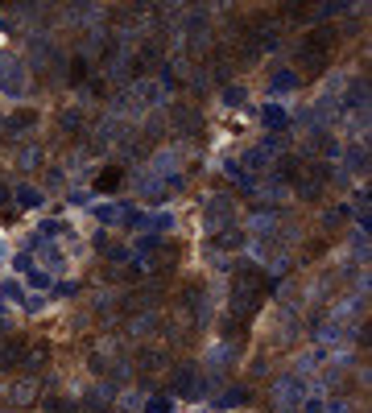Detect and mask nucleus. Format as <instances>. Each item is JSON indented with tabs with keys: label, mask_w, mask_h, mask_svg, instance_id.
Wrapping results in <instances>:
<instances>
[{
	"label": "nucleus",
	"mask_w": 372,
	"mask_h": 413,
	"mask_svg": "<svg viewBox=\"0 0 372 413\" xmlns=\"http://www.w3.org/2000/svg\"><path fill=\"white\" fill-rule=\"evenodd\" d=\"M12 161H17V170H37V165H46V149L41 145H17Z\"/></svg>",
	"instance_id": "nucleus-17"
},
{
	"label": "nucleus",
	"mask_w": 372,
	"mask_h": 413,
	"mask_svg": "<svg viewBox=\"0 0 372 413\" xmlns=\"http://www.w3.org/2000/svg\"><path fill=\"white\" fill-rule=\"evenodd\" d=\"M340 41V29L335 25H319V29H311V37L302 41L306 50H323V54H331V46Z\"/></svg>",
	"instance_id": "nucleus-16"
},
{
	"label": "nucleus",
	"mask_w": 372,
	"mask_h": 413,
	"mask_svg": "<svg viewBox=\"0 0 372 413\" xmlns=\"http://www.w3.org/2000/svg\"><path fill=\"white\" fill-rule=\"evenodd\" d=\"M244 223H248L253 240H273V236H277V223H282V219H277L273 211H253V215H248Z\"/></svg>",
	"instance_id": "nucleus-13"
},
{
	"label": "nucleus",
	"mask_w": 372,
	"mask_h": 413,
	"mask_svg": "<svg viewBox=\"0 0 372 413\" xmlns=\"http://www.w3.org/2000/svg\"><path fill=\"white\" fill-rule=\"evenodd\" d=\"M207 389H219V381H215V376L203 381L199 364H178V368L170 372V397H190V401H199V397H207Z\"/></svg>",
	"instance_id": "nucleus-2"
},
{
	"label": "nucleus",
	"mask_w": 372,
	"mask_h": 413,
	"mask_svg": "<svg viewBox=\"0 0 372 413\" xmlns=\"http://www.w3.org/2000/svg\"><path fill=\"white\" fill-rule=\"evenodd\" d=\"M170 116H174V120H170V124H174V132H186V137H190V132H199V128H203V120H199V112H195V108H174Z\"/></svg>",
	"instance_id": "nucleus-23"
},
{
	"label": "nucleus",
	"mask_w": 372,
	"mask_h": 413,
	"mask_svg": "<svg viewBox=\"0 0 372 413\" xmlns=\"http://www.w3.org/2000/svg\"><path fill=\"white\" fill-rule=\"evenodd\" d=\"M170 223H174V215H170V211H157V215H149V219H145V228H149L153 236H157V232H166Z\"/></svg>",
	"instance_id": "nucleus-42"
},
{
	"label": "nucleus",
	"mask_w": 372,
	"mask_h": 413,
	"mask_svg": "<svg viewBox=\"0 0 372 413\" xmlns=\"http://www.w3.org/2000/svg\"><path fill=\"white\" fill-rule=\"evenodd\" d=\"M302 397H306V381L298 372H286V376L273 381V405H277V413L302 410Z\"/></svg>",
	"instance_id": "nucleus-5"
},
{
	"label": "nucleus",
	"mask_w": 372,
	"mask_h": 413,
	"mask_svg": "<svg viewBox=\"0 0 372 413\" xmlns=\"http://www.w3.org/2000/svg\"><path fill=\"white\" fill-rule=\"evenodd\" d=\"M37 393H41V376H25V381H12L8 401H12L17 410H25V405H33V401H37Z\"/></svg>",
	"instance_id": "nucleus-11"
},
{
	"label": "nucleus",
	"mask_w": 372,
	"mask_h": 413,
	"mask_svg": "<svg viewBox=\"0 0 372 413\" xmlns=\"http://www.w3.org/2000/svg\"><path fill=\"white\" fill-rule=\"evenodd\" d=\"M116 385L112 381H99V385H91L87 393H83V410L87 413H104V410H112V401H116Z\"/></svg>",
	"instance_id": "nucleus-9"
},
{
	"label": "nucleus",
	"mask_w": 372,
	"mask_h": 413,
	"mask_svg": "<svg viewBox=\"0 0 372 413\" xmlns=\"http://www.w3.org/2000/svg\"><path fill=\"white\" fill-rule=\"evenodd\" d=\"M261 120H265V128H290V112H286L282 103H265V108H261Z\"/></svg>",
	"instance_id": "nucleus-28"
},
{
	"label": "nucleus",
	"mask_w": 372,
	"mask_h": 413,
	"mask_svg": "<svg viewBox=\"0 0 372 413\" xmlns=\"http://www.w3.org/2000/svg\"><path fill=\"white\" fill-rule=\"evenodd\" d=\"M25 339L21 335H8V339H0V372H12V368H21V360H25Z\"/></svg>",
	"instance_id": "nucleus-12"
},
{
	"label": "nucleus",
	"mask_w": 372,
	"mask_h": 413,
	"mask_svg": "<svg viewBox=\"0 0 372 413\" xmlns=\"http://www.w3.org/2000/svg\"><path fill=\"white\" fill-rule=\"evenodd\" d=\"M236 74V58H215V83H228Z\"/></svg>",
	"instance_id": "nucleus-40"
},
{
	"label": "nucleus",
	"mask_w": 372,
	"mask_h": 413,
	"mask_svg": "<svg viewBox=\"0 0 372 413\" xmlns=\"http://www.w3.org/2000/svg\"><path fill=\"white\" fill-rule=\"evenodd\" d=\"M62 12H66V21H70V25H87V29H91V25L99 21V12H104V8H99V4H66Z\"/></svg>",
	"instance_id": "nucleus-20"
},
{
	"label": "nucleus",
	"mask_w": 372,
	"mask_h": 413,
	"mask_svg": "<svg viewBox=\"0 0 372 413\" xmlns=\"http://www.w3.org/2000/svg\"><path fill=\"white\" fill-rule=\"evenodd\" d=\"M29 285H33V290H54V277H50L46 269H29Z\"/></svg>",
	"instance_id": "nucleus-45"
},
{
	"label": "nucleus",
	"mask_w": 372,
	"mask_h": 413,
	"mask_svg": "<svg viewBox=\"0 0 372 413\" xmlns=\"http://www.w3.org/2000/svg\"><path fill=\"white\" fill-rule=\"evenodd\" d=\"M265 281H269V277H265L253 261L236 265V269H232V306H228V319H236V323L248 327V319L265 306Z\"/></svg>",
	"instance_id": "nucleus-1"
},
{
	"label": "nucleus",
	"mask_w": 372,
	"mask_h": 413,
	"mask_svg": "<svg viewBox=\"0 0 372 413\" xmlns=\"http://www.w3.org/2000/svg\"><path fill=\"white\" fill-rule=\"evenodd\" d=\"M327 62H331V54H323V50H306V46H302V54H298V74H302V70H306V74H323Z\"/></svg>",
	"instance_id": "nucleus-21"
},
{
	"label": "nucleus",
	"mask_w": 372,
	"mask_h": 413,
	"mask_svg": "<svg viewBox=\"0 0 372 413\" xmlns=\"http://www.w3.org/2000/svg\"><path fill=\"white\" fill-rule=\"evenodd\" d=\"M228 178L236 182V190L257 194V178H253V174H244V170H240V161H228Z\"/></svg>",
	"instance_id": "nucleus-31"
},
{
	"label": "nucleus",
	"mask_w": 372,
	"mask_h": 413,
	"mask_svg": "<svg viewBox=\"0 0 372 413\" xmlns=\"http://www.w3.org/2000/svg\"><path fill=\"white\" fill-rule=\"evenodd\" d=\"M323 360H327V356H323V347H315V352H302V356H298V368H302V372H311V368H319Z\"/></svg>",
	"instance_id": "nucleus-44"
},
{
	"label": "nucleus",
	"mask_w": 372,
	"mask_h": 413,
	"mask_svg": "<svg viewBox=\"0 0 372 413\" xmlns=\"http://www.w3.org/2000/svg\"><path fill=\"white\" fill-rule=\"evenodd\" d=\"M170 410H174L170 397H149V401H145V413H170Z\"/></svg>",
	"instance_id": "nucleus-49"
},
{
	"label": "nucleus",
	"mask_w": 372,
	"mask_h": 413,
	"mask_svg": "<svg viewBox=\"0 0 372 413\" xmlns=\"http://www.w3.org/2000/svg\"><path fill=\"white\" fill-rule=\"evenodd\" d=\"M33 124H37V112H29V108H25V112L4 116V132H12V137H17V132H29Z\"/></svg>",
	"instance_id": "nucleus-27"
},
{
	"label": "nucleus",
	"mask_w": 372,
	"mask_h": 413,
	"mask_svg": "<svg viewBox=\"0 0 372 413\" xmlns=\"http://www.w3.org/2000/svg\"><path fill=\"white\" fill-rule=\"evenodd\" d=\"M319 413H352V401L348 397H331V401H323Z\"/></svg>",
	"instance_id": "nucleus-48"
},
{
	"label": "nucleus",
	"mask_w": 372,
	"mask_h": 413,
	"mask_svg": "<svg viewBox=\"0 0 372 413\" xmlns=\"http://www.w3.org/2000/svg\"><path fill=\"white\" fill-rule=\"evenodd\" d=\"M0 294H4V298H12V302H21V285H12V281H8V285H4Z\"/></svg>",
	"instance_id": "nucleus-52"
},
{
	"label": "nucleus",
	"mask_w": 372,
	"mask_h": 413,
	"mask_svg": "<svg viewBox=\"0 0 372 413\" xmlns=\"http://www.w3.org/2000/svg\"><path fill=\"white\" fill-rule=\"evenodd\" d=\"M99 252H104L108 261H128V248H120V244H108V236H99Z\"/></svg>",
	"instance_id": "nucleus-43"
},
{
	"label": "nucleus",
	"mask_w": 372,
	"mask_h": 413,
	"mask_svg": "<svg viewBox=\"0 0 372 413\" xmlns=\"http://www.w3.org/2000/svg\"><path fill=\"white\" fill-rule=\"evenodd\" d=\"M128 211H133L128 203H104V207H95V219H99V223H124Z\"/></svg>",
	"instance_id": "nucleus-30"
},
{
	"label": "nucleus",
	"mask_w": 372,
	"mask_h": 413,
	"mask_svg": "<svg viewBox=\"0 0 372 413\" xmlns=\"http://www.w3.org/2000/svg\"><path fill=\"white\" fill-rule=\"evenodd\" d=\"M4 203H8V186L0 182V207H4Z\"/></svg>",
	"instance_id": "nucleus-53"
},
{
	"label": "nucleus",
	"mask_w": 372,
	"mask_h": 413,
	"mask_svg": "<svg viewBox=\"0 0 372 413\" xmlns=\"http://www.w3.org/2000/svg\"><path fill=\"white\" fill-rule=\"evenodd\" d=\"M302 87V74L294 70V66H282V70H273V79H269V95L277 99V95H290V91H298Z\"/></svg>",
	"instance_id": "nucleus-14"
},
{
	"label": "nucleus",
	"mask_w": 372,
	"mask_h": 413,
	"mask_svg": "<svg viewBox=\"0 0 372 413\" xmlns=\"http://www.w3.org/2000/svg\"><path fill=\"white\" fill-rule=\"evenodd\" d=\"M124 331H128V339H145V335L157 331V314H153V310H145V314H128Z\"/></svg>",
	"instance_id": "nucleus-18"
},
{
	"label": "nucleus",
	"mask_w": 372,
	"mask_h": 413,
	"mask_svg": "<svg viewBox=\"0 0 372 413\" xmlns=\"http://www.w3.org/2000/svg\"><path fill=\"white\" fill-rule=\"evenodd\" d=\"M120 182H124V170H120V165H104V170L95 174V190H99V194L120 190Z\"/></svg>",
	"instance_id": "nucleus-26"
},
{
	"label": "nucleus",
	"mask_w": 372,
	"mask_h": 413,
	"mask_svg": "<svg viewBox=\"0 0 372 413\" xmlns=\"http://www.w3.org/2000/svg\"><path fill=\"white\" fill-rule=\"evenodd\" d=\"M298 335H302V323H298L294 314H286V323H282V327H273V347H277V352H286V347H294V343H298Z\"/></svg>",
	"instance_id": "nucleus-15"
},
{
	"label": "nucleus",
	"mask_w": 372,
	"mask_h": 413,
	"mask_svg": "<svg viewBox=\"0 0 372 413\" xmlns=\"http://www.w3.org/2000/svg\"><path fill=\"white\" fill-rule=\"evenodd\" d=\"M203 223H207L211 236L236 228V199H232V194H211L207 207H203Z\"/></svg>",
	"instance_id": "nucleus-4"
},
{
	"label": "nucleus",
	"mask_w": 372,
	"mask_h": 413,
	"mask_svg": "<svg viewBox=\"0 0 372 413\" xmlns=\"http://www.w3.org/2000/svg\"><path fill=\"white\" fill-rule=\"evenodd\" d=\"M4 327H8V319H4V310H0V331H4Z\"/></svg>",
	"instance_id": "nucleus-54"
},
{
	"label": "nucleus",
	"mask_w": 372,
	"mask_h": 413,
	"mask_svg": "<svg viewBox=\"0 0 372 413\" xmlns=\"http://www.w3.org/2000/svg\"><path fill=\"white\" fill-rule=\"evenodd\" d=\"M0 91L8 99H25L29 95V70L12 50H0Z\"/></svg>",
	"instance_id": "nucleus-3"
},
{
	"label": "nucleus",
	"mask_w": 372,
	"mask_h": 413,
	"mask_svg": "<svg viewBox=\"0 0 372 413\" xmlns=\"http://www.w3.org/2000/svg\"><path fill=\"white\" fill-rule=\"evenodd\" d=\"M269 161H273V153H265L261 145H253V149H244V165H240V170H244V174H257V170H265Z\"/></svg>",
	"instance_id": "nucleus-29"
},
{
	"label": "nucleus",
	"mask_w": 372,
	"mask_h": 413,
	"mask_svg": "<svg viewBox=\"0 0 372 413\" xmlns=\"http://www.w3.org/2000/svg\"><path fill=\"white\" fill-rule=\"evenodd\" d=\"M112 405H116V413H141V410H145V393H124V397L116 393Z\"/></svg>",
	"instance_id": "nucleus-34"
},
{
	"label": "nucleus",
	"mask_w": 372,
	"mask_h": 413,
	"mask_svg": "<svg viewBox=\"0 0 372 413\" xmlns=\"http://www.w3.org/2000/svg\"><path fill=\"white\" fill-rule=\"evenodd\" d=\"M352 256H356V261H369V232H364V228H356V236H352Z\"/></svg>",
	"instance_id": "nucleus-39"
},
{
	"label": "nucleus",
	"mask_w": 372,
	"mask_h": 413,
	"mask_svg": "<svg viewBox=\"0 0 372 413\" xmlns=\"http://www.w3.org/2000/svg\"><path fill=\"white\" fill-rule=\"evenodd\" d=\"M170 364H174L170 347H141V352H137V364H133V368H141L145 376H157V372H166Z\"/></svg>",
	"instance_id": "nucleus-8"
},
{
	"label": "nucleus",
	"mask_w": 372,
	"mask_h": 413,
	"mask_svg": "<svg viewBox=\"0 0 372 413\" xmlns=\"http://www.w3.org/2000/svg\"><path fill=\"white\" fill-rule=\"evenodd\" d=\"M323 252H327V244H323V240H311V244H306V252H302V256H306V261H319V256H323Z\"/></svg>",
	"instance_id": "nucleus-50"
},
{
	"label": "nucleus",
	"mask_w": 372,
	"mask_h": 413,
	"mask_svg": "<svg viewBox=\"0 0 372 413\" xmlns=\"http://www.w3.org/2000/svg\"><path fill=\"white\" fill-rule=\"evenodd\" d=\"M112 360H116V347H108V343H99L91 356H87V368L95 372V376H108V368H112Z\"/></svg>",
	"instance_id": "nucleus-25"
},
{
	"label": "nucleus",
	"mask_w": 372,
	"mask_h": 413,
	"mask_svg": "<svg viewBox=\"0 0 372 413\" xmlns=\"http://www.w3.org/2000/svg\"><path fill=\"white\" fill-rule=\"evenodd\" d=\"M46 364H50V343H29V347H25V360H21V368H25L29 376H37Z\"/></svg>",
	"instance_id": "nucleus-19"
},
{
	"label": "nucleus",
	"mask_w": 372,
	"mask_h": 413,
	"mask_svg": "<svg viewBox=\"0 0 372 413\" xmlns=\"http://www.w3.org/2000/svg\"><path fill=\"white\" fill-rule=\"evenodd\" d=\"M344 170H348V174H364V170H369V145H364V141H356V145L344 149Z\"/></svg>",
	"instance_id": "nucleus-22"
},
{
	"label": "nucleus",
	"mask_w": 372,
	"mask_h": 413,
	"mask_svg": "<svg viewBox=\"0 0 372 413\" xmlns=\"http://www.w3.org/2000/svg\"><path fill=\"white\" fill-rule=\"evenodd\" d=\"M327 178H331V165H319V161H311L306 165V174L294 182V190H298V199L302 203H315L319 194H323V186H327Z\"/></svg>",
	"instance_id": "nucleus-7"
},
{
	"label": "nucleus",
	"mask_w": 372,
	"mask_h": 413,
	"mask_svg": "<svg viewBox=\"0 0 372 413\" xmlns=\"http://www.w3.org/2000/svg\"><path fill=\"white\" fill-rule=\"evenodd\" d=\"M62 128H66V132H87V116H83V108H66V112H62Z\"/></svg>",
	"instance_id": "nucleus-35"
},
{
	"label": "nucleus",
	"mask_w": 372,
	"mask_h": 413,
	"mask_svg": "<svg viewBox=\"0 0 372 413\" xmlns=\"http://www.w3.org/2000/svg\"><path fill=\"white\" fill-rule=\"evenodd\" d=\"M248 397H253V393H248V385H244V389H228V393L215 401V410H232V405H244Z\"/></svg>",
	"instance_id": "nucleus-37"
},
{
	"label": "nucleus",
	"mask_w": 372,
	"mask_h": 413,
	"mask_svg": "<svg viewBox=\"0 0 372 413\" xmlns=\"http://www.w3.org/2000/svg\"><path fill=\"white\" fill-rule=\"evenodd\" d=\"M290 21H315V4H286L282 8Z\"/></svg>",
	"instance_id": "nucleus-38"
},
{
	"label": "nucleus",
	"mask_w": 372,
	"mask_h": 413,
	"mask_svg": "<svg viewBox=\"0 0 372 413\" xmlns=\"http://www.w3.org/2000/svg\"><path fill=\"white\" fill-rule=\"evenodd\" d=\"M66 83H87V58L83 54H75V58H66Z\"/></svg>",
	"instance_id": "nucleus-33"
},
{
	"label": "nucleus",
	"mask_w": 372,
	"mask_h": 413,
	"mask_svg": "<svg viewBox=\"0 0 372 413\" xmlns=\"http://www.w3.org/2000/svg\"><path fill=\"white\" fill-rule=\"evenodd\" d=\"M207 79H211L207 70H195V74H190V87H195V91H203V87H207Z\"/></svg>",
	"instance_id": "nucleus-51"
},
{
	"label": "nucleus",
	"mask_w": 372,
	"mask_h": 413,
	"mask_svg": "<svg viewBox=\"0 0 372 413\" xmlns=\"http://www.w3.org/2000/svg\"><path fill=\"white\" fill-rule=\"evenodd\" d=\"M236 356H240V352H236V343H232V339H224V343H215V347H211L207 364H211V368H232V364H236Z\"/></svg>",
	"instance_id": "nucleus-24"
},
{
	"label": "nucleus",
	"mask_w": 372,
	"mask_h": 413,
	"mask_svg": "<svg viewBox=\"0 0 372 413\" xmlns=\"http://www.w3.org/2000/svg\"><path fill=\"white\" fill-rule=\"evenodd\" d=\"M75 413H79V410H75Z\"/></svg>",
	"instance_id": "nucleus-55"
},
{
	"label": "nucleus",
	"mask_w": 372,
	"mask_h": 413,
	"mask_svg": "<svg viewBox=\"0 0 372 413\" xmlns=\"http://www.w3.org/2000/svg\"><path fill=\"white\" fill-rule=\"evenodd\" d=\"M178 261H182V248H174V244H161L145 265H149V273L153 277H166V273H174L178 269Z\"/></svg>",
	"instance_id": "nucleus-10"
},
{
	"label": "nucleus",
	"mask_w": 372,
	"mask_h": 413,
	"mask_svg": "<svg viewBox=\"0 0 372 413\" xmlns=\"http://www.w3.org/2000/svg\"><path fill=\"white\" fill-rule=\"evenodd\" d=\"M41 405H46V413H75V405H70L66 397H46Z\"/></svg>",
	"instance_id": "nucleus-47"
},
{
	"label": "nucleus",
	"mask_w": 372,
	"mask_h": 413,
	"mask_svg": "<svg viewBox=\"0 0 372 413\" xmlns=\"http://www.w3.org/2000/svg\"><path fill=\"white\" fill-rule=\"evenodd\" d=\"M124 141H128V128H124L116 116H104V120L91 128V145H87V149H91V153H104L108 145H124Z\"/></svg>",
	"instance_id": "nucleus-6"
},
{
	"label": "nucleus",
	"mask_w": 372,
	"mask_h": 413,
	"mask_svg": "<svg viewBox=\"0 0 372 413\" xmlns=\"http://www.w3.org/2000/svg\"><path fill=\"white\" fill-rule=\"evenodd\" d=\"M348 215H352V211H348V203H344V207H327V211H323V228H327V232H335V228H344V223H348Z\"/></svg>",
	"instance_id": "nucleus-36"
},
{
	"label": "nucleus",
	"mask_w": 372,
	"mask_h": 413,
	"mask_svg": "<svg viewBox=\"0 0 372 413\" xmlns=\"http://www.w3.org/2000/svg\"><path fill=\"white\" fill-rule=\"evenodd\" d=\"M104 46H108V29H104V25H95V29L87 33V41H83L79 50H83V58H91V54H99Z\"/></svg>",
	"instance_id": "nucleus-32"
},
{
	"label": "nucleus",
	"mask_w": 372,
	"mask_h": 413,
	"mask_svg": "<svg viewBox=\"0 0 372 413\" xmlns=\"http://www.w3.org/2000/svg\"><path fill=\"white\" fill-rule=\"evenodd\" d=\"M224 103H228V108H244V103H248V91H244V87H224Z\"/></svg>",
	"instance_id": "nucleus-41"
},
{
	"label": "nucleus",
	"mask_w": 372,
	"mask_h": 413,
	"mask_svg": "<svg viewBox=\"0 0 372 413\" xmlns=\"http://www.w3.org/2000/svg\"><path fill=\"white\" fill-rule=\"evenodd\" d=\"M17 203H21V207H41V194H37L33 186H21V190H17Z\"/></svg>",
	"instance_id": "nucleus-46"
}]
</instances>
